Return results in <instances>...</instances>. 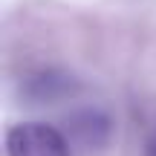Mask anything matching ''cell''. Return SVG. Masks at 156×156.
Listing matches in <instances>:
<instances>
[{"label":"cell","instance_id":"cell-1","mask_svg":"<svg viewBox=\"0 0 156 156\" xmlns=\"http://www.w3.org/2000/svg\"><path fill=\"white\" fill-rule=\"evenodd\" d=\"M6 156H69V145L52 124L20 122L6 133Z\"/></svg>","mask_w":156,"mask_h":156},{"label":"cell","instance_id":"cell-2","mask_svg":"<svg viewBox=\"0 0 156 156\" xmlns=\"http://www.w3.org/2000/svg\"><path fill=\"white\" fill-rule=\"evenodd\" d=\"M67 127H69V139L78 142L84 151H98L110 139L113 122L98 107H84V110H75L73 116H67Z\"/></svg>","mask_w":156,"mask_h":156},{"label":"cell","instance_id":"cell-3","mask_svg":"<svg viewBox=\"0 0 156 156\" xmlns=\"http://www.w3.org/2000/svg\"><path fill=\"white\" fill-rule=\"evenodd\" d=\"M78 84H73V78H67L64 73H55V69H46V73H38L26 81V95L38 104L44 101H55L64 98V95L75 93Z\"/></svg>","mask_w":156,"mask_h":156},{"label":"cell","instance_id":"cell-4","mask_svg":"<svg viewBox=\"0 0 156 156\" xmlns=\"http://www.w3.org/2000/svg\"><path fill=\"white\" fill-rule=\"evenodd\" d=\"M145 156H156V133L147 139V145H145Z\"/></svg>","mask_w":156,"mask_h":156}]
</instances>
